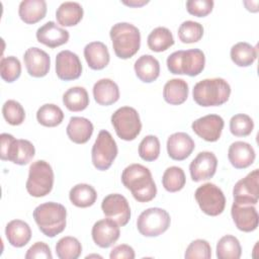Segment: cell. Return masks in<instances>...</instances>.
I'll return each instance as SVG.
<instances>
[{
	"instance_id": "1",
	"label": "cell",
	"mask_w": 259,
	"mask_h": 259,
	"mask_svg": "<svg viewBox=\"0 0 259 259\" xmlns=\"http://www.w3.org/2000/svg\"><path fill=\"white\" fill-rule=\"evenodd\" d=\"M121 182L139 202H149L157 194V186L151 171L141 164H131L121 173Z\"/></svg>"
},
{
	"instance_id": "2",
	"label": "cell",
	"mask_w": 259,
	"mask_h": 259,
	"mask_svg": "<svg viewBox=\"0 0 259 259\" xmlns=\"http://www.w3.org/2000/svg\"><path fill=\"white\" fill-rule=\"evenodd\" d=\"M32 215L40 232L49 238H54L66 228L67 210L61 203L54 201L41 203L34 208Z\"/></svg>"
},
{
	"instance_id": "3",
	"label": "cell",
	"mask_w": 259,
	"mask_h": 259,
	"mask_svg": "<svg viewBox=\"0 0 259 259\" xmlns=\"http://www.w3.org/2000/svg\"><path fill=\"white\" fill-rule=\"evenodd\" d=\"M112 48L116 57L122 60L132 58L141 47V32L137 26L128 22H117L109 31Z\"/></svg>"
},
{
	"instance_id": "4",
	"label": "cell",
	"mask_w": 259,
	"mask_h": 259,
	"mask_svg": "<svg viewBox=\"0 0 259 259\" xmlns=\"http://www.w3.org/2000/svg\"><path fill=\"white\" fill-rule=\"evenodd\" d=\"M231 86L223 78L203 79L192 90L193 100L200 106H220L229 100Z\"/></svg>"
},
{
	"instance_id": "5",
	"label": "cell",
	"mask_w": 259,
	"mask_h": 259,
	"mask_svg": "<svg viewBox=\"0 0 259 259\" xmlns=\"http://www.w3.org/2000/svg\"><path fill=\"white\" fill-rule=\"evenodd\" d=\"M170 73L194 77L199 75L205 65L204 53L199 49L180 50L172 53L166 61Z\"/></svg>"
},
{
	"instance_id": "6",
	"label": "cell",
	"mask_w": 259,
	"mask_h": 259,
	"mask_svg": "<svg viewBox=\"0 0 259 259\" xmlns=\"http://www.w3.org/2000/svg\"><path fill=\"white\" fill-rule=\"evenodd\" d=\"M54 186V171L45 160L32 162L28 169L26 190L33 197H42L49 194Z\"/></svg>"
},
{
	"instance_id": "7",
	"label": "cell",
	"mask_w": 259,
	"mask_h": 259,
	"mask_svg": "<svg viewBox=\"0 0 259 259\" xmlns=\"http://www.w3.org/2000/svg\"><path fill=\"white\" fill-rule=\"evenodd\" d=\"M0 139L1 160L10 161L17 165H26L34 157V146L28 140H17L12 135L7 133L1 134Z\"/></svg>"
},
{
	"instance_id": "8",
	"label": "cell",
	"mask_w": 259,
	"mask_h": 259,
	"mask_svg": "<svg viewBox=\"0 0 259 259\" xmlns=\"http://www.w3.org/2000/svg\"><path fill=\"white\" fill-rule=\"evenodd\" d=\"M111 124L118 138L123 141H133L141 133L142 122L139 112L131 106H122L111 115Z\"/></svg>"
},
{
	"instance_id": "9",
	"label": "cell",
	"mask_w": 259,
	"mask_h": 259,
	"mask_svg": "<svg viewBox=\"0 0 259 259\" xmlns=\"http://www.w3.org/2000/svg\"><path fill=\"white\" fill-rule=\"evenodd\" d=\"M117 145L111 134L101 130L91 150V159L94 167L100 171L109 169L117 156Z\"/></svg>"
},
{
	"instance_id": "10",
	"label": "cell",
	"mask_w": 259,
	"mask_h": 259,
	"mask_svg": "<svg viewBox=\"0 0 259 259\" xmlns=\"http://www.w3.org/2000/svg\"><path fill=\"white\" fill-rule=\"evenodd\" d=\"M171 218L167 210L160 207L145 209L137 220V228L145 237H158L170 227Z\"/></svg>"
},
{
	"instance_id": "11",
	"label": "cell",
	"mask_w": 259,
	"mask_h": 259,
	"mask_svg": "<svg viewBox=\"0 0 259 259\" xmlns=\"http://www.w3.org/2000/svg\"><path fill=\"white\" fill-rule=\"evenodd\" d=\"M194 197L200 209L207 215L217 217L225 209V194L223 190L213 183L207 182L199 186L195 190Z\"/></svg>"
},
{
	"instance_id": "12",
	"label": "cell",
	"mask_w": 259,
	"mask_h": 259,
	"mask_svg": "<svg viewBox=\"0 0 259 259\" xmlns=\"http://www.w3.org/2000/svg\"><path fill=\"white\" fill-rule=\"evenodd\" d=\"M259 171L254 169L247 176L240 179L233 188L234 202L255 205L259 198Z\"/></svg>"
},
{
	"instance_id": "13",
	"label": "cell",
	"mask_w": 259,
	"mask_h": 259,
	"mask_svg": "<svg viewBox=\"0 0 259 259\" xmlns=\"http://www.w3.org/2000/svg\"><path fill=\"white\" fill-rule=\"evenodd\" d=\"M101 209L105 217L113 220L118 226H125L131 219V207L127 199L119 193L106 195L101 202Z\"/></svg>"
},
{
	"instance_id": "14",
	"label": "cell",
	"mask_w": 259,
	"mask_h": 259,
	"mask_svg": "<svg viewBox=\"0 0 259 259\" xmlns=\"http://www.w3.org/2000/svg\"><path fill=\"white\" fill-rule=\"evenodd\" d=\"M56 73L59 79L71 81L78 79L82 74V64L77 54L64 50L56 57Z\"/></svg>"
},
{
	"instance_id": "15",
	"label": "cell",
	"mask_w": 259,
	"mask_h": 259,
	"mask_svg": "<svg viewBox=\"0 0 259 259\" xmlns=\"http://www.w3.org/2000/svg\"><path fill=\"white\" fill-rule=\"evenodd\" d=\"M225 122L218 114H207L191 123L192 131L206 142H217L222 135Z\"/></svg>"
},
{
	"instance_id": "16",
	"label": "cell",
	"mask_w": 259,
	"mask_h": 259,
	"mask_svg": "<svg viewBox=\"0 0 259 259\" xmlns=\"http://www.w3.org/2000/svg\"><path fill=\"white\" fill-rule=\"evenodd\" d=\"M217 167L218 159L212 152H200L189 165L191 179L194 182L210 179L215 174Z\"/></svg>"
},
{
	"instance_id": "17",
	"label": "cell",
	"mask_w": 259,
	"mask_h": 259,
	"mask_svg": "<svg viewBox=\"0 0 259 259\" xmlns=\"http://www.w3.org/2000/svg\"><path fill=\"white\" fill-rule=\"evenodd\" d=\"M93 242L100 248H109L119 238V226L113 220L107 218L97 221L91 231Z\"/></svg>"
},
{
	"instance_id": "18",
	"label": "cell",
	"mask_w": 259,
	"mask_h": 259,
	"mask_svg": "<svg viewBox=\"0 0 259 259\" xmlns=\"http://www.w3.org/2000/svg\"><path fill=\"white\" fill-rule=\"evenodd\" d=\"M27 73L34 78L45 77L51 68V58L44 50L36 47L27 49L23 55Z\"/></svg>"
},
{
	"instance_id": "19",
	"label": "cell",
	"mask_w": 259,
	"mask_h": 259,
	"mask_svg": "<svg viewBox=\"0 0 259 259\" xmlns=\"http://www.w3.org/2000/svg\"><path fill=\"white\" fill-rule=\"evenodd\" d=\"M231 215L237 229L242 232H253L258 227L259 215L256 207L252 204H241L233 202Z\"/></svg>"
},
{
	"instance_id": "20",
	"label": "cell",
	"mask_w": 259,
	"mask_h": 259,
	"mask_svg": "<svg viewBox=\"0 0 259 259\" xmlns=\"http://www.w3.org/2000/svg\"><path fill=\"white\" fill-rule=\"evenodd\" d=\"M195 148L192 138L183 132L172 134L167 140V153L175 161H183L188 158Z\"/></svg>"
},
{
	"instance_id": "21",
	"label": "cell",
	"mask_w": 259,
	"mask_h": 259,
	"mask_svg": "<svg viewBox=\"0 0 259 259\" xmlns=\"http://www.w3.org/2000/svg\"><path fill=\"white\" fill-rule=\"evenodd\" d=\"M35 35L38 42L52 49L66 44L70 37L69 31L54 21H48L38 27Z\"/></svg>"
},
{
	"instance_id": "22",
	"label": "cell",
	"mask_w": 259,
	"mask_h": 259,
	"mask_svg": "<svg viewBox=\"0 0 259 259\" xmlns=\"http://www.w3.org/2000/svg\"><path fill=\"white\" fill-rule=\"evenodd\" d=\"M255 157L254 148L246 142H234L230 145L228 150L229 161L236 169L248 168L254 163Z\"/></svg>"
},
{
	"instance_id": "23",
	"label": "cell",
	"mask_w": 259,
	"mask_h": 259,
	"mask_svg": "<svg viewBox=\"0 0 259 259\" xmlns=\"http://www.w3.org/2000/svg\"><path fill=\"white\" fill-rule=\"evenodd\" d=\"M93 131V123L88 118L82 116H72L66 128L68 138L75 144L87 143Z\"/></svg>"
},
{
	"instance_id": "24",
	"label": "cell",
	"mask_w": 259,
	"mask_h": 259,
	"mask_svg": "<svg viewBox=\"0 0 259 259\" xmlns=\"http://www.w3.org/2000/svg\"><path fill=\"white\" fill-rule=\"evenodd\" d=\"M84 57L92 70H102L110 61L108 49L101 41H91L87 44L84 48Z\"/></svg>"
},
{
	"instance_id": "25",
	"label": "cell",
	"mask_w": 259,
	"mask_h": 259,
	"mask_svg": "<svg viewBox=\"0 0 259 259\" xmlns=\"http://www.w3.org/2000/svg\"><path fill=\"white\" fill-rule=\"evenodd\" d=\"M93 97L99 105H111L119 99V88L111 79H100L93 86Z\"/></svg>"
},
{
	"instance_id": "26",
	"label": "cell",
	"mask_w": 259,
	"mask_h": 259,
	"mask_svg": "<svg viewBox=\"0 0 259 259\" xmlns=\"http://www.w3.org/2000/svg\"><path fill=\"white\" fill-rule=\"evenodd\" d=\"M5 236L11 246L21 248L29 242L31 238V229L24 221L12 220L6 225Z\"/></svg>"
},
{
	"instance_id": "27",
	"label": "cell",
	"mask_w": 259,
	"mask_h": 259,
	"mask_svg": "<svg viewBox=\"0 0 259 259\" xmlns=\"http://www.w3.org/2000/svg\"><path fill=\"white\" fill-rule=\"evenodd\" d=\"M137 77L145 83L155 81L160 75L159 61L152 55L141 56L134 65Z\"/></svg>"
},
{
	"instance_id": "28",
	"label": "cell",
	"mask_w": 259,
	"mask_h": 259,
	"mask_svg": "<svg viewBox=\"0 0 259 259\" xmlns=\"http://www.w3.org/2000/svg\"><path fill=\"white\" fill-rule=\"evenodd\" d=\"M47 13V2L45 0H23L18 7L20 19L27 23L33 24L41 20Z\"/></svg>"
},
{
	"instance_id": "29",
	"label": "cell",
	"mask_w": 259,
	"mask_h": 259,
	"mask_svg": "<svg viewBox=\"0 0 259 259\" xmlns=\"http://www.w3.org/2000/svg\"><path fill=\"white\" fill-rule=\"evenodd\" d=\"M188 84L183 79H170L163 88L164 100L171 105H179L186 101L188 97Z\"/></svg>"
},
{
	"instance_id": "30",
	"label": "cell",
	"mask_w": 259,
	"mask_h": 259,
	"mask_svg": "<svg viewBox=\"0 0 259 259\" xmlns=\"http://www.w3.org/2000/svg\"><path fill=\"white\" fill-rule=\"evenodd\" d=\"M83 7L78 2H63L56 11V18L62 26H74L83 17Z\"/></svg>"
},
{
	"instance_id": "31",
	"label": "cell",
	"mask_w": 259,
	"mask_h": 259,
	"mask_svg": "<svg viewBox=\"0 0 259 259\" xmlns=\"http://www.w3.org/2000/svg\"><path fill=\"white\" fill-rule=\"evenodd\" d=\"M69 198L75 206L85 208L95 203L97 193L93 186L86 183H79L71 188Z\"/></svg>"
},
{
	"instance_id": "32",
	"label": "cell",
	"mask_w": 259,
	"mask_h": 259,
	"mask_svg": "<svg viewBox=\"0 0 259 259\" xmlns=\"http://www.w3.org/2000/svg\"><path fill=\"white\" fill-rule=\"evenodd\" d=\"M63 103L70 111H82L89 105V95L84 87L74 86L64 93Z\"/></svg>"
},
{
	"instance_id": "33",
	"label": "cell",
	"mask_w": 259,
	"mask_h": 259,
	"mask_svg": "<svg viewBox=\"0 0 259 259\" xmlns=\"http://www.w3.org/2000/svg\"><path fill=\"white\" fill-rule=\"evenodd\" d=\"M230 56L235 65L239 67H249L257 58V49L249 42L240 41L231 48Z\"/></svg>"
},
{
	"instance_id": "34",
	"label": "cell",
	"mask_w": 259,
	"mask_h": 259,
	"mask_svg": "<svg viewBox=\"0 0 259 259\" xmlns=\"http://www.w3.org/2000/svg\"><path fill=\"white\" fill-rule=\"evenodd\" d=\"M147 44L151 51L160 53L174 45V37L170 29L164 26H158L149 33Z\"/></svg>"
},
{
	"instance_id": "35",
	"label": "cell",
	"mask_w": 259,
	"mask_h": 259,
	"mask_svg": "<svg viewBox=\"0 0 259 259\" xmlns=\"http://www.w3.org/2000/svg\"><path fill=\"white\" fill-rule=\"evenodd\" d=\"M242 247L239 240L233 235L222 237L217 243V257L219 259H239Z\"/></svg>"
},
{
	"instance_id": "36",
	"label": "cell",
	"mask_w": 259,
	"mask_h": 259,
	"mask_svg": "<svg viewBox=\"0 0 259 259\" xmlns=\"http://www.w3.org/2000/svg\"><path fill=\"white\" fill-rule=\"evenodd\" d=\"M36 119L44 126L54 127L62 123L64 119L63 110L56 104L46 103L36 111Z\"/></svg>"
},
{
	"instance_id": "37",
	"label": "cell",
	"mask_w": 259,
	"mask_h": 259,
	"mask_svg": "<svg viewBox=\"0 0 259 259\" xmlns=\"http://www.w3.org/2000/svg\"><path fill=\"white\" fill-rule=\"evenodd\" d=\"M56 253L60 259H77L82 253V245L77 238L66 236L57 242Z\"/></svg>"
},
{
	"instance_id": "38",
	"label": "cell",
	"mask_w": 259,
	"mask_h": 259,
	"mask_svg": "<svg viewBox=\"0 0 259 259\" xmlns=\"http://www.w3.org/2000/svg\"><path fill=\"white\" fill-rule=\"evenodd\" d=\"M186 183V177L182 168L178 166L168 167L162 176V184L169 192H177L181 190Z\"/></svg>"
},
{
	"instance_id": "39",
	"label": "cell",
	"mask_w": 259,
	"mask_h": 259,
	"mask_svg": "<svg viewBox=\"0 0 259 259\" xmlns=\"http://www.w3.org/2000/svg\"><path fill=\"white\" fill-rule=\"evenodd\" d=\"M178 37L184 44H193L201 39L203 35V26L196 21H183L178 28Z\"/></svg>"
},
{
	"instance_id": "40",
	"label": "cell",
	"mask_w": 259,
	"mask_h": 259,
	"mask_svg": "<svg viewBox=\"0 0 259 259\" xmlns=\"http://www.w3.org/2000/svg\"><path fill=\"white\" fill-rule=\"evenodd\" d=\"M21 64L20 61L14 57H4L0 62V75L1 78L8 83H12L20 77Z\"/></svg>"
},
{
	"instance_id": "41",
	"label": "cell",
	"mask_w": 259,
	"mask_h": 259,
	"mask_svg": "<svg viewBox=\"0 0 259 259\" xmlns=\"http://www.w3.org/2000/svg\"><path fill=\"white\" fill-rule=\"evenodd\" d=\"M2 114L4 119L11 125H19L25 119V111L22 105L13 99L4 102L2 106Z\"/></svg>"
},
{
	"instance_id": "42",
	"label": "cell",
	"mask_w": 259,
	"mask_h": 259,
	"mask_svg": "<svg viewBox=\"0 0 259 259\" xmlns=\"http://www.w3.org/2000/svg\"><path fill=\"white\" fill-rule=\"evenodd\" d=\"M160 155V141L156 136H146L139 145V156L147 162L158 159Z\"/></svg>"
},
{
	"instance_id": "43",
	"label": "cell",
	"mask_w": 259,
	"mask_h": 259,
	"mask_svg": "<svg viewBox=\"0 0 259 259\" xmlns=\"http://www.w3.org/2000/svg\"><path fill=\"white\" fill-rule=\"evenodd\" d=\"M254 128L253 119L245 113H238L230 119V132L235 137H247Z\"/></svg>"
},
{
	"instance_id": "44",
	"label": "cell",
	"mask_w": 259,
	"mask_h": 259,
	"mask_svg": "<svg viewBox=\"0 0 259 259\" xmlns=\"http://www.w3.org/2000/svg\"><path fill=\"white\" fill-rule=\"evenodd\" d=\"M184 257L186 259H209L211 257V247L206 240L196 239L188 245Z\"/></svg>"
},
{
	"instance_id": "45",
	"label": "cell",
	"mask_w": 259,
	"mask_h": 259,
	"mask_svg": "<svg viewBox=\"0 0 259 259\" xmlns=\"http://www.w3.org/2000/svg\"><path fill=\"white\" fill-rule=\"evenodd\" d=\"M212 0H188L186 1V9L188 13L197 17H204L212 11Z\"/></svg>"
},
{
	"instance_id": "46",
	"label": "cell",
	"mask_w": 259,
	"mask_h": 259,
	"mask_svg": "<svg viewBox=\"0 0 259 259\" xmlns=\"http://www.w3.org/2000/svg\"><path fill=\"white\" fill-rule=\"evenodd\" d=\"M26 259H52L53 255L49 245L44 242H36L26 251Z\"/></svg>"
},
{
	"instance_id": "47",
	"label": "cell",
	"mask_w": 259,
	"mask_h": 259,
	"mask_svg": "<svg viewBox=\"0 0 259 259\" xmlns=\"http://www.w3.org/2000/svg\"><path fill=\"white\" fill-rule=\"evenodd\" d=\"M135 257L136 254L133 247L126 244L115 246L109 254L110 259H134Z\"/></svg>"
},
{
	"instance_id": "48",
	"label": "cell",
	"mask_w": 259,
	"mask_h": 259,
	"mask_svg": "<svg viewBox=\"0 0 259 259\" xmlns=\"http://www.w3.org/2000/svg\"><path fill=\"white\" fill-rule=\"evenodd\" d=\"M123 4L127 5V6H131V7H140V6H143L147 3H149L148 0H130V1H122Z\"/></svg>"
},
{
	"instance_id": "49",
	"label": "cell",
	"mask_w": 259,
	"mask_h": 259,
	"mask_svg": "<svg viewBox=\"0 0 259 259\" xmlns=\"http://www.w3.org/2000/svg\"><path fill=\"white\" fill-rule=\"evenodd\" d=\"M244 5L249 11H252V12L258 11V1H244Z\"/></svg>"
},
{
	"instance_id": "50",
	"label": "cell",
	"mask_w": 259,
	"mask_h": 259,
	"mask_svg": "<svg viewBox=\"0 0 259 259\" xmlns=\"http://www.w3.org/2000/svg\"><path fill=\"white\" fill-rule=\"evenodd\" d=\"M90 257H99V258H101V256H99V255H89V256H86V258H90Z\"/></svg>"
}]
</instances>
